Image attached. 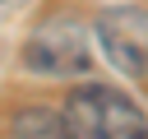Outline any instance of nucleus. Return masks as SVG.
Returning a JSON list of instances; mask_svg holds the SVG:
<instances>
[{"label":"nucleus","mask_w":148,"mask_h":139,"mask_svg":"<svg viewBox=\"0 0 148 139\" xmlns=\"http://www.w3.org/2000/svg\"><path fill=\"white\" fill-rule=\"evenodd\" d=\"M69 139H148V116L111 83H83L60 107Z\"/></svg>","instance_id":"nucleus-1"},{"label":"nucleus","mask_w":148,"mask_h":139,"mask_svg":"<svg viewBox=\"0 0 148 139\" xmlns=\"http://www.w3.org/2000/svg\"><path fill=\"white\" fill-rule=\"evenodd\" d=\"M92 65V42L88 28L69 14L46 19L28 42H23V70L28 74H46V79H65V74H83Z\"/></svg>","instance_id":"nucleus-2"},{"label":"nucleus","mask_w":148,"mask_h":139,"mask_svg":"<svg viewBox=\"0 0 148 139\" xmlns=\"http://www.w3.org/2000/svg\"><path fill=\"white\" fill-rule=\"evenodd\" d=\"M97 42L106 51V60L130 74V79H143L148 74V9L139 5H111L97 14Z\"/></svg>","instance_id":"nucleus-3"},{"label":"nucleus","mask_w":148,"mask_h":139,"mask_svg":"<svg viewBox=\"0 0 148 139\" xmlns=\"http://www.w3.org/2000/svg\"><path fill=\"white\" fill-rule=\"evenodd\" d=\"M9 139H69L65 116L51 107H18L9 116Z\"/></svg>","instance_id":"nucleus-4"}]
</instances>
